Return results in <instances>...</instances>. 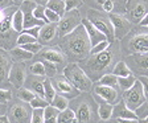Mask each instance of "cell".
I'll list each match as a JSON object with an SVG mask.
<instances>
[{"label": "cell", "instance_id": "cell-1", "mask_svg": "<svg viewBox=\"0 0 148 123\" xmlns=\"http://www.w3.org/2000/svg\"><path fill=\"white\" fill-rule=\"evenodd\" d=\"M123 58L120 52V44L118 40L110 43V45L103 52L89 54L83 61L78 62L92 82L101 80L107 73H112V69L118 61Z\"/></svg>", "mask_w": 148, "mask_h": 123}, {"label": "cell", "instance_id": "cell-2", "mask_svg": "<svg viewBox=\"0 0 148 123\" xmlns=\"http://www.w3.org/2000/svg\"><path fill=\"white\" fill-rule=\"evenodd\" d=\"M57 45L66 54L69 62H81L90 54L91 43L83 25H78L73 32L58 38Z\"/></svg>", "mask_w": 148, "mask_h": 123}, {"label": "cell", "instance_id": "cell-3", "mask_svg": "<svg viewBox=\"0 0 148 123\" xmlns=\"http://www.w3.org/2000/svg\"><path fill=\"white\" fill-rule=\"evenodd\" d=\"M99 103L92 97L91 91H81L75 98L69 101V107L74 111L78 123H98Z\"/></svg>", "mask_w": 148, "mask_h": 123}, {"label": "cell", "instance_id": "cell-4", "mask_svg": "<svg viewBox=\"0 0 148 123\" xmlns=\"http://www.w3.org/2000/svg\"><path fill=\"white\" fill-rule=\"evenodd\" d=\"M119 44L123 57L131 54H148V27L134 25Z\"/></svg>", "mask_w": 148, "mask_h": 123}, {"label": "cell", "instance_id": "cell-5", "mask_svg": "<svg viewBox=\"0 0 148 123\" xmlns=\"http://www.w3.org/2000/svg\"><path fill=\"white\" fill-rule=\"evenodd\" d=\"M17 5H12L9 8H5V16L0 21V48L4 50H11L17 46V37L18 32L15 31L12 25L13 13L17 11Z\"/></svg>", "mask_w": 148, "mask_h": 123}, {"label": "cell", "instance_id": "cell-6", "mask_svg": "<svg viewBox=\"0 0 148 123\" xmlns=\"http://www.w3.org/2000/svg\"><path fill=\"white\" fill-rule=\"evenodd\" d=\"M62 74L69 80V82L79 91H90L92 87V81L89 78L85 70L78 62H69L62 70Z\"/></svg>", "mask_w": 148, "mask_h": 123}, {"label": "cell", "instance_id": "cell-7", "mask_svg": "<svg viewBox=\"0 0 148 123\" xmlns=\"http://www.w3.org/2000/svg\"><path fill=\"white\" fill-rule=\"evenodd\" d=\"M32 106L21 99L13 97V99L8 103L7 117L9 123H31L32 122Z\"/></svg>", "mask_w": 148, "mask_h": 123}, {"label": "cell", "instance_id": "cell-8", "mask_svg": "<svg viewBox=\"0 0 148 123\" xmlns=\"http://www.w3.org/2000/svg\"><path fill=\"white\" fill-rule=\"evenodd\" d=\"M86 17L89 19L90 21L94 24V27L98 29L99 32L106 36L110 43L115 41V33H114V27L112 23L110 20L108 13H106L102 9H94V8H89L86 12Z\"/></svg>", "mask_w": 148, "mask_h": 123}, {"label": "cell", "instance_id": "cell-9", "mask_svg": "<svg viewBox=\"0 0 148 123\" xmlns=\"http://www.w3.org/2000/svg\"><path fill=\"white\" fill-rule=\"evenodd\" d=\"M33 61H49L58 68L60 73H62L64 68L69 64V60L58 45H46L42 46L37 54H34Z\"/></svg>", "mask_w": 148, "mask_h": 123}, {"label": "cell", "instance_id": "cell-10", "mask_svg": "<svg viewBox=\"0 0 148 123\" xmlns=\"http://www.w3.org/2000/svg\"><path fill=\"white\" fill-rule=\"evenodd\" d=\"M90 91L98 103H110V105H116L122 99V94H123L119 86H107L98 82L92 83Z\"/></svg>", "mask_w": 148, "mask_h": 123}, {"label": "cell", "instance_id": "cell-11", "mask_svg": "<svg viewBox=\"0 0 148 123\" xmlns=\"http://www.w3.org/2000/svg\"><path fill=\"white\" fill-rule=\"evenodd\" d=\"M81 21H82V16L78 9L65 12L64 16H61L60 21L57 23V37L61 38L73 32L78 25H81Z\"/></svg>", "mask_w": 148, "mask_h": 123}, {"label": "cell", "instance_id": "cell-12", "mask_svg": "<svg viewBox=\"0 0 148 123\" xmlns=\"http://www.w3.org/2000/svg\"><path fill=\"white\" fill-rule=\"evenodd\" d=\"M122 99L124 101V103L127 105V107L131 109V110H134V111L142 105L143 102H145L143 86H142V82L139 81V78L132 85V87H130L128 90L123 91V94H122Z\"/></svg>", "mask_w": 148, "mask_h": 123}, {"label": "cell", "instance_id": "cell-13", "mask_svg": "<svg viewBox=\"0 0 148 123\" xmlns=\"http://www.w3.org/2000/svg\"><path fill=\"white\" fill-rule=\"evenodd\" d=\"M145 13H148V0H127L124 16L132 25H139Z\"/></svg>", "mask_w": 148, "mask_h": 123}, {"label": "cell", "instance_id": "cell-14", "mask_svg": "<svg viewBox=\"0 0 148 123\" xmlns=\"http://www.w3.org/2000/svg\"><path fill=\"white\" fill-rule=\"evenodd\" d=\"M50 81H52V85H53V87H54L56 93H58V94H61V96L66 97L68 99L75 98V97L81 93L79 90L75 89V87L69 82V80L65 77L62 73L56 74L54 77L50 78Z\"/></svg>", "mask_w": 148, "mask_h": 123}, {"label": "cell", "instance_id": "cell-15", "mask_svg": "<svg viewBox=\"0 0 148 123\" xmlns=\"http://www.w3.org/2000/svg\"><path fill=\"white\" fill-rule=\"evenodd\" d=\"M123 60L136 77H148V54L124 56Z\"/></svg>", "mask_w": 148, "mask_h": 123}, {"label": "cell", "instance_id": "cell-16", "mask_svg": "<svg viewBox=\"0 0 148 123\" xmlns=\"http://www.w3.org/2000/svg\"><path fill=\"white\" fill-rule=\"evenodd\" d=\"M13 60L8 50L0 48V89H13L9 83V71L12 69Z\"/></svg>", "mask_w": 148, "mask_h": 123}, {"label": "cell", "instance_id": "cell-17", "mask_svg": "<svg viewBox=\"0 0 148 123\" xmlns=\"http://www.w3.org/2000/svg\"><path fill=\"white\" fill-rule=\"evenodd\" d=\"M108 16H110V20L112 23V27H114L115 40L120 41L124 36H127V33L132 29L134 25L128 21V19L124 15H120V13H108Z\"/></svg>", "mask_w": 148, "mask_h": 123}, {"label": "cell", "instance_id": "cell-18", "mask_svg": "<svg viewBox=\"0 0 148 123\" xmlns=\"http://www.w3.org/2000/svg\"><path fill=\"white\" fill-rule=\"evenodd\" d=\"M38 43L42 46L46 45H57L58 37H57V23H46L40 28L38 34Z\"/></svg>", "mask_w": 148, "mask_h": 123}, {"label": "cell", "instance_id": "cell-19", "mask_svg": "<svg viewBox=\"0 0 148 123\" xmlns=\"http://www.w3.org/2000/svg\"><path fill=\"white\" fill-rule=\"evenodd\" d=\"M27 76H28L27 65L24 62H13L12 69L9 71V83L12 85L13 89L23 87Z\"/></svg>", "mask_w": 148, "mask_h": 123}, {"label": "cell", "instance_id": "cell-20", "mask_svg": "<svg viewBox=\"0 0 148 123\" xmlns=\"http://www.w3.org/2000/svg\"><path fill=\"white\" fill-rule=\"evenodd\" d=\"M44 81H45V77L34 76V74H28L27 78H25L24 86L27 89L32 90L36 96L45 98V96H44Z\"/></svg>", "mask_w": 148, "mask_h": 123}, {"label": "cell", "instance_id": "cell-21", "mask_svg": "<svg viewBox=\"0 0 148 123\" xmlns=\"http://www.w3.org/2000/svg\"><path fill=\"white\" fill-rule=\"evenodd\" d=\"M81 24L83 25V28L86 29L87 32V36H89L90 38V43H91V46L97 45L98 43H101V41H105L107 40L106 38V36L102 32H99L98 29H97L95 27H94V24H92L91 21H90L87 17H82V21H81ZM108 41V40H107Z\"/></svg>", "mask_w": 148, "mask_h": 123}, {"label": "cell", "instance_id": "cell-22", "mask_svg": "<svg viewBox=\"0 0 148 123\" xmlns=\"http://www.w3.org/2000/svg\"><path fill=\"white\" fill-rule=\"evenodd\" d=\"M108 1V0H83V3L89 5L90 8L94 9H102V5ZM114 1L115 4V13H120V15H124L127 9V0H111Z\"/></svg>", "mask_w": 148, "mask_h": 123}, {"label": "cell", "instance_id": "cell-23", "mask_svg": "<svg viewBox=\"0 0 148 123\" xmlns=\"http://www.w3.org/2000/svg\"><path fill=\"white\" fill-rule=\"evenodd\" d=\"M112 119H120V118H127V119H134L136 118L135 111L127 107V105L124 103L123 99H120L116 105H114L112 109ZM138 119V118H136Z\"/></svg>", "mask_w": 148, "mask_h": 123}, {"label": "cell", "instance_id": "cell-24", "mask_svg": "<svg viewBox=\"0 0 148 123\" xmlns=\"http://www.w3.org/2000/svg\"><path fill=\"white\" fill-rule=\"evenodd\" d=\"M9 56L12 57L13 62H25V61H31V60H33L34 54H32V53L27 52L25 49H23L21 46H16V48H13V49L9 50Z\"/></svg>", "mask_w": 148, "mask_h": 123}, {"label": "cell", "instance_id": "cell-25", "mask_svg": "<svg viewBox=\"0 0 148 123\" xmlns=\"http://www.w3.org/2000/svg\"><path fill=\"white\" fill-rule=\"evenodd\" d=\"M60 110L56 109L54 106L49 105L44 109V123H57V118H58Z\"/></svg>", "mask_w": 148, "mask_h": 123}, {"label": "cell", "instance_id": "cell-26", "mask_svg": "<svg viewBox=\"0 0 148 123\" xmlns=\"http://www.w3.org/2000/svg\"><path fill=\"white\" fill-rule=\"evenodd\" d=\"M57 123H78V120L75 114H74V111L70 107H68L65 110L60 111L58 118H57Z\"/></svg>", "mask_w": 148, "mask_h": 123}, {"label": "cell", "instance_id": "cell-27", "mask_svg": "<svg viewBox=\"0 0 148 123\" xmlns=\"http://www.w3.org/2000/svg\"><path fill=\"white\" fill-rule=\"evenodd\" d=\"M112 74H115L116 77H127L130 74H132V71H131V69L128 68V65L124 62V60L122 58L120 61H118L116 65L114 66Z\"/></svg>", "mask_w": 148, "mask_h": 123}, {"label": "cell", "instance_id": "cell-28", "mask_svg": "<svg viewBox=\"0 0 148 123\" xmlns=\"http://www.w3.org/2000/svg\"><path fill=\"white\" fill-rule=\"evenodd\" d=\"M15 90V97L16 98H18V99H21V101H24V102H29L32 101V99L36 97V94H34L32 90H29V89H27L25 86H23V87H18V89H13Z\"/></svg>", "mask_w": 148, "mask_h": 123}, {"label": "cell", "instance_id": "cell-29", "mask_svg": "<svg viewBox=\"0 0 148 123\" xmlns=\"http://www.w3.org/2000/svg\"><path fill=\"white\" fill-rule=\"evenodd\" d=\"M136 80H138V77L134 73L127 76V77H118V86H119V89L122 91H126L130 87H132V85L136 82Z\"/></svg>", "mask_w": 148, "mask_h": 123}, {"label": "cell", "instance_id": "cell-30", "mask_svg": "<svg viewBox=\"0 0 148 123\" xmlns=\"http://www.w3.org/2000/svg\"><path fill=\"white\" fill-rule=\"evenodd\" d=\"M112 109H114V105H110V103H99V106H98L99 118H101L102 120L111 119V117H112Z\"/></svg>", "mask_w": 148, "mask_h": 123}, {"label": "cell", "instance_id": "cell-31", "mask_svg": "<svg viewBox=\"0 0 148 123\" xmlns=\"http://www.w3.org/2000/svg\"><path fill=\"white\" fill-rule=\"evenodd\" d=\"M12 25L15 28V31L18 32V33H21L23 29H24V16H23V12L20 8H17V11L13 13Z\"/></svg>", "mask_w": 148, "mask_h": 123}, {"label": "cell", "instance_id": "cell-32", "mask_svg": "<svg viewBox=\"0 0 148 123\" xmlns=\"http://www.w3.org/2000/svg\"><path fill=\"white\" fill-rule=\"evenodd\" d=\"M27 70H28V74H34V76L46 77L42 61H33L31 65H29V66H27Z\"/></svg>", "mask_w": 148, "mask_h": 123}, {"label": "cell", "instance_id": "cell-33", "mask_svg": "<svg viewBox=\"0 0 148 123\" xmlns=\"http://www.w3.org/2000/svg\"><path fill=\"white\" fill-rule=\"evenodd\" d=\"M69 101H70V99H68L66 97H64V96H61V94L57 93L54 96V98H53V101L50 102V105L54 106L56 109H58L60 111H62V110L69 107Z\"/></svg>", "mask_w": 148, "mask_h": 123}, {"label": "cell", "instance_id": "cell-34", "mask_svg": "<svg viewBox=\"0 0 148 123\" xmlns=\"http://www.w3.org/2000/svg\"><path fill=\"white\" fill-rule=\"evenodd\" d=\"M45 7L57 12L60 16H64V13L66 12L65 11V0H49Z\"/></svg>", "mask_w": 148, "mask_h": 123}, {"label": "cell", "instance_id": "cell-35", "mask_svg": "<svg viewBox=\"0 0 148 123\" xmlns=\"http://www.w3.org/2000/svg\"><path fill=\"white\" fill-rule=\"evenodd\" d=\"M56 94H57V93H56L54 87H53L50 78L45 77V81H44V96H45V99L50 103V102L53 101Z\"/></svg>", "mask_w": 148, "mask_h": 123}, {"label": "cell", "instance_id": "cell-36", "mask_svg": "<svg viewBox=\"0 0 148 123\" xmlns=\"http://www.w3.org/2000/svg\"><path fill=\"white\" fill-rule=\"evenodd\" d=\"M97 82L101 85H107V86H118V77L112 73H107L103 77H101V80Z\"/></svg>", "mask_w": 148, "mask_h": 123}, {"label": "cell", "instance_id": "cell-37", "mask_svg": "<svg viewBox=\"0 0 148 123\" xmlns=\"http://www.w3.org/2000/svg\"><path fill=\"white\" fill-rule=\"evenodd\" d=\"M13 97H15L13 89H0V103L8 105L13 99Z\"/></svg>", "mask_w": 148, "mask_h": 123}, {"label": "cell", "instance_id": "cell-38", "mask_svg": "<svg viewBox=\"0 0 148 123\" xmlns=\"http://www.w3.org/2000/svg\"><path fill=\"white\" fill-rule=\"evenodd\" d=\"M42 64H44V69H45V76H46L48 78H52V77H54L56 74L60 73L58 68H57L54 64H52V62H49V61H42Z\"/></svg>", "mask_w": 148, "mask_h": 123}, {"label": "cell", "instance_id": "cell-39", "mask_svg": "<svg viewBox=\"0 0 148 123\" xmlns=\"http://www.w3.org/2000/svg\"><path fill=\"white\" fill-rule=\"evenodd\" d=\"M29 105L32 106V109H45L46 106L49 105V102L46 101L45 98H42V97L36 96L31 102H29Z\"/></svg>", "mask_w": 148, "mask_h": 123}, {"label": "cell", "instance_id": "cell-40", "mask_svg": "<svg viewBox=\"0 0 148 123\" xmlns=\"http://www.w3.org/2000/svg\"><path fill=\"white\" fill-rule=\"evenodd\" d=\"M34 41H38V40L34 38L33 36H31V34L25 33V32H21V33L18 34V37H17V45L18 46L25 45V44H29V43H34Z\"/></svg>", "mask_w": 148, "mask_h": 123}, {"label": "cell", "instance_id": "cell-41", "mask_svg": "<svg viewBox=\"0 0 148 123\" xmlns=\"http://www.w3.org/2000/svg\"><path fill=\"white\" fill-rule=\"evenodd\" d=\"M23 49H25L27 52L32 53V54H37V53L41 50L42 45H41L38 41H34V43H29V44H25V45H21Z\"/></svg>", "mask_w": 148, "mask_h": 123}, {"label": "cell", "instance_id": "cell-42", "mask_svg": "<svg viewBox=\"0 0 148 123\" xmlns=\"http://www.w3.org/2000/svg\"><path fill=\"white\" fill-rule=\"evenodd\" d=\"M83 0H65V11H73V9H78L83 5Z\"/></svg>", "mask_w": 148, "mask_h": 123}, {"label": "cell", "instance_id": "cell-43", "mask_svg": "<svg viewBox=\"0 0 148 123\" xmlns=\"http://www.w3.org/2000/svg\"><path fill=\"white\" fill-rule=\"evenodd\" d=\"M135 114H136V118H138V119H143V118L148 117V101L143 102L142 105L136 109Z\"/></svg>", "mask_w": 148, "mask_h": 123}, {"label": "cell", "instance_id": "cell-44", "mask_svg": "<svg viewBox=\"0 0 148 123\" xmlns=\"http://www.w3.org/2000/svg\"><path fill=\"white\" fill-rule=\"evenodd\" d=\"M45 19H46V23H58L61 16L57 12H54V11L45 7Z\"/></svg>", "mask_w": 148, "mask_h": 123}, {"label": "cell", "instance_id": "cell-45", "mask_svg": "<svg viewBox=\"0 0 148 123\" xmlns=\"http://www.w3.org/2000/svg\"><path fill=\"white\" fill-rule=\"evenodd\" d=\"M31 123H44V109H33Z\"/></svg>", "mask_w": 148, "mask_h": 123}, {"label": "cell", "instance_id": "cell-46", "mask_svg": "<svg viewBox=\"0 0 148 123\" xmlns=\"http://www.w3.org/2000/svg\"><path fill=\"white\" fill-rule=\"evenodd\" d=\"M108 45H110V41H107V40H105V41H101V43H98V44H97V45L91 46V50H90V54H95V53L103 52V50H105Z\"/></svg>", "mask_w": 148, "mask_h": 123}, {"label": "cell", "instance_id": "cell-47", "mask_svg": "<svg viewBox=\"0 0 148 123\" xmlns=\"http://www.w3.org/2000/svg\"><path fill=\"white\" fill-rule=\"evenodd\" d=\"M33 15L36 19H38V20H42V21L46 23V19H45V7L44 5H40V4H37L36 8H34L33 11Z\"/></svg>", "mask_w": 148, "mask_h": 123}, {"label": "cell", "instance_id": "cell-48", "mask_svg": "<svg viewBox=\"0 0 148 123\" xmlns=\"http://www.w3.org/2000/svg\"><path fill=\"white\" fill-rule=\"evenodd\" d=\"M40 28L41 27H32V28H27V29H23V32L33 36L34 38H38V34H40Z\"/></svg>", "mask_w": 148, "mask_h": 123}, {"label": "cell", "instance_id": "cell-49", "mask_svg": "<svg viewBox=\"0 0 148 123\" xmlns=\"http://www.w3.org/2000/svg\"><path fill=\"white\" fill-rule=\"evenodd\" d=\"M139 81L142 82V86H143V91H144V97H145V101H148V77H138Z\"/></svg>", "mask_w": 148, "mask_h": 123}, {"label": "cell", "instance_id": "cell-50", "mask_svg": "<svg viewBox=\"0 0 148 123\" xmlns=\"http://www.w3.org/2000/svg\"><path fill=\"white\" fill-rule=\"evenodd\" d=\"M15 5L12 0H0V8L1 9H5V8H9V7Z\"/></svg>", "mask_w": 148, "mask_h": 123}, {"label": "cell", "instance_id": "cell-51", "mask_svg": "<svg viewBox=\"0 0 148 123\" xmlns=\"http://www.w3.org/2000/svg\"><path fill=\"white\" fill-rule=\"evenodd\" d=\"M119 123H139V120L136 118L134 119H127V118H120V119H116Z\"/></svg>", "mask_w": 148, "mask_h": 123}, {"label": "cell", "instance_id": "cell-52", "mask_svg": "<svg viewBox=\"0 0 148 123\" xmlns=\"http://www.w3.org/2000/svg\"><path fill=\"white\" fill-rule=\"evenodd\" d=\"M139 25H140V27H148V13H145V15L143 16V19L140 20V23H139Z\"/></svg>", "mask_w": 148, "mask_h": 123}, {"label": "cell", "instance_id": "cell-53", "mask_svg": "<svg viewBox=\"0 0 148 123\" xmlns=\"http://www.w3.org/2000/svg\"><path fill=\"white\" fill-rule=\"evenodd\" d=\"M7 109H8V105H3V103H0V115L5 114Z\"/></svg>", "mask_w": 148, "mask_h": 123}, {"label": "cell", "instance_id": "cell-54", "mask_svg": "<svg viewBox=\"0 0 148 123\" xmlns=\"http://www.w3.org/2000/svg\"><path fill=\"white\" fill-rule=\"evenodd\" d=\"M0 123H9V119H8V117H7V114L0 115Z\"/></svg>", "mask_w": 148, "mask_h": 123}, {"label": "cell", "instance_id": "cell-55", "mask_svg": "<svg viewBox=\"0 0 148 123\" xmlns=\"http://www.w3.org/2000/svg\"><path fill=\"white\" fill-rule=\"evenodd\" d=\"M98 123H119V122H118L116 119H112V118H111V119H107V120H102L101 119Z\"/></svg>", "mask_w": 148, "mask_h": 123}, {"label": "cell", "instance_id": "cell-56", "mask_svg": "<svg viewBox=\"0 0 148 123\" xmlns=\"http://www.w3.org/2000/svg\"><path fill=\"white\" fill-rule=\"evenodd\" d=\"M34 1H36L37 4H40V5H44V7H45L46 4H48V1H49V0H34Z\"/></svg>", "mask_w": 148, "mask_h": 123}, {"label": "cell", "instance_id": "cell-57", "mask_svg": "<svg viewBox=\"0 0 148 123\" xmlns=\"http://www.w3.org/2000/svg\"><path fill=\"white\" fill-rule=\"evenodd\" d=\"M4 16H5V9H1L0 8V21L4 19Z\"/></svg>", "mask_w": 148, "mask_h": 123}, {"label": "cell", "instance_id": "cell-58", "mask_svg": "<svg viewBox=\"0 0 148 123\" xmlns=\"http://www.w3.org/2000/svg\"><path fill=\"white\" fill-rule=\"evenodd\" d=\"M12 1H13V4H15V5H20V4H21L23 3V1H25V0H12Z\"/></svg>", "mask_w": 148, "mask_h": 123}, {"label": "cell", "instance_id": "cell-59", "mask_svg": "<svg viewBox=\"0 0 148 123\" xmlns=\"http://www.w3.org/2000/svg\"><path fill=\"white\" fill-rule=\"evenodd\" d=\"M139 123H148V117L147 118H143V119H138Z\"/></svg>", "mask_w": 148, "mask_h": 123}]
</instances>
